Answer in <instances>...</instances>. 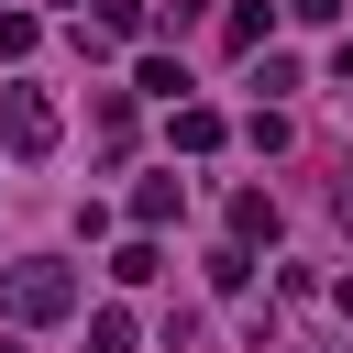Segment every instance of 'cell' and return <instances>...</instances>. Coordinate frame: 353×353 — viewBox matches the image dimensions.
<instances>
[{"label":"cell","mask_w":353,"mask_h":353,"mask_svg":"<svg viewBox=\"0 0 353 353\" xmlns=\"http://www.w3.org/2000/svg\"><path fill=\"white\" fill-rule=\"evenodd\" d=\"M0 309H11L22 331L66 320V309H77V265H55V254H22V265H0Z\"/></svg>","instance_id":"obj_1"},{"label":"cell","mask_w":353,"mask_h":353,"mask_svg":"<svg viewBox=\"0 0 353 353\" xmlns=\"http://www.w3.org/2000/svg\"><path fill=\"white\" fill-rule=\"evenodd\" d=\"M55 132H66V121H55V99H44L33 77H11V88H0V143L33 165V154H55Z\"/></svg>","instance_id":"obj_2"},{"label":"cell","mask_w":353,"mask_h":353,"mask_svg":"<svg viewBox=\"0 0 353 353\" xmlns=\"http://www.w3.org/2000/svg\"><path fill=\"white\" fill-rule=\"evenodd\" d=\"M176 210H188V188H176V176H143V188H132V221H143V232H165Z\"/></svg>","instance_id":"obj_3"},{"label":"cell","mask_w":353,"mask_h":353,"mask_svg":"<svg viewBox=\"0 0 353 353\" xmlns=\"http://www.w3.org/2000/svg\"><path fill=\"white\" fill-rule=\"evenodd\" d=\"M232 243H276V199H265V188L232 199Z\"/></svg>","instance_id":"obj_4"},{"label":"cell","mask_w":353,"mask_h":353,"mask_svg":"<svg viewBox=\"0 0 353 353\" xmlns=\"http://www.w3.org/2000/svg\"><path fill=\"white\" fill-rule=\"evenodd\" d=\"M176 154H221V110L188 99V110H176Z\"/></svg>","instance_id":"obj_5"},{"label":"cell","mask_w":353,"mask_h":353,"mask_svg":"<svg viewBox=\"0 0 353 353\" xmlns=\"http://www.w3.org/2000/svg\"><path fill=\"white\" fill-rule=\"evenodd\" d=\"M110 276H121V287H154V276H165V254H154V232H143V243H121V254H110Z\"/></svg>","instance_id":"obj_6"},{"label":"cell","mask_w":353,"mask_h":353,"mask_svg":"<svg viewBox=\"0 0 353 353\" xmlns=\"http://www.w3.org/2000/svg\"><path fill=\"white\" fill-rule=\"evenodd\" d=\"M88 353H132V309H88Z\"/></svg>","instance_id":"obj_7"},{"label":"cell","mask_w":353,"mask_h":353,"mask_svg":"<svg viewBox=\"0 0 353 353\" xmlns=\"http://www.w3.org/2000/svg\"><path fill=\"white\" fill-rule=\"evenodd\" d=\"M132 88H143V99H176L188 77H176V55H143V66H132Z\"/></svg>","instance_id":"obj_8"},{"label":"cell","mask_w":353,"mask_h":353,"mask_svg":"<svg viewBox=\"0 0 353 353\" xmlns=\"http://www.w3.org/2000/svg\"><path fill=\"white\" fill-rule=\"evenodd\" d=\"M243 276H254V254H243V243H221V254H210V287H221V298H243Z\"/></svg>","instance_id":"obj_9"},{"label":"cell","mask_w":353,"mask_h":353,"mask_svg":"<svg viewBox=\"0 0 353 353\" xmlns=\"http://www.w3.org/2000/svg\"><path fill=\"white\" fill-rule=\"evenodd\" d=\"M33 44H44V22L33 11H0V55H33Z\"/></svg>","instance_id":"obj_10"},{"label":"cell","mask_w":353,"mask_h":353,"mask_svg":"<svg viewBox=\"0 0 353 353\" xmlns=\"http://www.w3.org/2000/svg\"><path fill=\"white\" fill-rule=\"evenodd\" d=\"M210 22V0H165V33H199Z\"/></svg>","instance_id":"obj_11"},{"label":"cell","mask_w":353,"mask_h":353,"mask_svg":"<svg viewBox=\"0 0 353 353\" xmlns=\"http://www.w3.org/2000/svg\"><path fill=\"white\" fill-rule=\"evenodd\" d=\"M353 0H287V22H342Z\"/></svg>","instance_id":"obj_12"},{"label":"cell","mask_w":353,"mask_h":353,"mask_svg":"<svg viewBox=\"0 0 353 353\" xmlns=\"http://www.w3.org/2000/svg\"><path fill=\"white\" fill-rule=\"evenodd\" d=\"M331 88H353V33H342V55H331Z\"/></svg>","instance_id":"obj_13"},{"label":"cell","mask_w":353,"mask_h":353,"mask_svg":"<svg viewBox=\"0 0 353 353\" xmlns=\"http://www.w3.org/2000/svg\"><path fill=\"white\" fill-rule=\"evenodd\" d=\"M331 210H342V232H353V165H342V188H331Z\"/></svg>","instance_id":"obj_14"},{"label":"cell","mask_w":353,"mask_h":353,"mask_svg":"<svg viewBox=\"0 0 353 353\" xmlns=\"http://www.w3.org/2000/svg\"><path fill=\"white\" fill-rule=\"evenodd\" d=\"M342 320H353V276H342Z\"/></svg>","instance_id":"obj_15"},{"label":"cell","mask_w":353,"mask_h":353,"mask_svg":"<svg viewBox=\"0 0 353 353\" xmlns=\"http://www.w3.org/2000/svg\"><path fill=\"white\" fill-rule=\"evenodd\" d=\"M55 11H88V0H55Z\"/></svg>","instance_id":"obj_16"}]
</instances>
